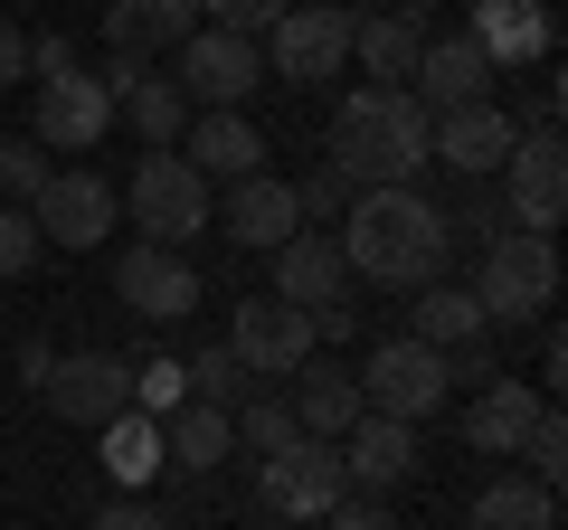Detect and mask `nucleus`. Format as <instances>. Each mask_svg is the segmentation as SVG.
<instances>
[{
    "mask_svg": "<svg viewBox=\"0 0 568 530\" xmlns=\"http://www.w3.org/2000/svg\"><path fill=\"white\" fill-rule=\"evenodd\" d=\"M484 304H474V285H446V275H426L417 285V342H436V350H455V342H484Z\"/></svg>",
    "mask_w": 568,
    "mask_h": 530,
    "instance_id": "c756f323",
    "label": "nucleus"
},
{
    "mask_svg": "<svg viewBox=\"0 0 568 530\" xmlns=\"http://www.w3.org/2000/svg\"><path fill=\"white\" fill-rule=\"evenodd\" d=\"M39 181H48V152L29 143V133H10V143H0V200H39Z\"/></svg>",
    "mask_w": 568,
    "mask_h": 530,
    "instance_id": "c9c22d12",
    "label": "nucleus"
},
{
    "mask_svg": "<svg viewBox=\"0 0 568 530\" xmlns=\"http://www.w3.org/2000/svg\"><path fill=\"white\" fill-rule=\"evenodd\" d=\"M530 417H540V379H503V369H493V379L474 388V408H465V446L474 455H521Z\"/></svg>",
    "mask_w": 568,
    "mask_h": 530,
    "instance_id": "4be33fe9",
    "label": "nucleus"
},
{
    "mask_svg": "<svg viewBox=\"0 0 568 530\" xmlns=\"http://www.w3.org/2000/svg\"><path fill=\"white\" fill-rule=\"evenodd\" d=\"M361 408H379V417H436L446 408V350L436 342H417V332H398V342H379L361 360Z\"/></svg>",
    "mask_w": 568,
    "mask_h": 530,
    "instance_id": "39448f33",
    "label": "nucleus"
},
{
    "mask_svg": "<svg viewBox=\"0 0 568 530\" xmlns=\"http://www.w3.org/2000/svg\"><path fill=\"white\" fill-rule=\"evenodd\" d=\"M104 123H114V95H104L85 67H67V77H39V133L29 143H58V152H95Z\"/></svg>",
    "mask_w": 568,
    "mask_h": 530,
    "instance_id": "f3484780",
    "label": "nucleus"
},
{
    "mask_svg": "<svg viewBox=\"0 0 568 530\" xmlns=\"http://www.w3.org/2000/svg\"><path fill=\"white\" fill-rule=\"evenodd\" d=\"M95 530H171V521H162L152 502H142V492H114V502L95 511Z\"/></svg>",
    "mask_w": 568,
    "mask_h": 530,
    "instance_id": "ea45409f",
    "label": "nucleus"
},
{
    "mask_svg": "<svg viewBox=\"0 0 568 530\" xmlns=\"http://www.w3.org/2000/svg\"><path fill=\"white\" fill-rule=\"evenodd\" d=\"M446 218H436V200H417V190H351L342 208V256H351V285H398L417 294L436 265H446Z\"/></svg>",
    "mask_w": 568,
    "mask_h": 530,
    "instance_id": "f257e3e1",
    "label": "nucleus"
},
{
    "mask_svg": "<svg viewBox=\"0 0 568 530\" xmlns=\"http://www.w3.org/2000/svg\"><path fill=\"white\" fill-rule=\"evenodd\" d=\"M511 143H521V133H511V114L503 104H455V114H436L426 123V162H446L455 181H493V171L511 162Z\"/></svg>",
    "mask_w": 568,
    "mask_h": 530,
    "instance_id": "9b49d317",
    "label": "nucleus"
},
{
    "mask_svg": "<svg viewBox=\"0 0 568 530\" xmlns=\"http://www.w3.org/2000/svg\"><path fill=\"white\" fill-rule=\"evenodd\" d=\"M39 218H29V208L20 200H0V285H20V275H29V265H39Z\"/></svg>",
    "mask_w": 568,
    "mask_h": 530,
    "instance_id": "473e14b6",
    "label": "nucleus"
},
{
    "mask_svg": "<svg viewBox=\"0 0 568 530\" xmlns=\"http://www.w3.org/2000/svg\"><path fill=\"white\" fill-rule=\"evenodd\" d=\"M294 379H304V388H294V427L323 436V446H342V427L361 417V369H313L304 360Z\"/></svg>",
    "mask_w": 568,
    "mask_h": 530,
    "instance_id": "a878e982",
    "label": "nucleus"
},
{
    "mask_svg": "<svg viewBox=\"0 0 568 530\" xmlns=\"http://www.w3.org/2000/svg\"><path fill=\"white\" fill-rule=\"evenodd\" d=\"M511 200H503V218L511 227H559V200H568V152H559V123H530L521 143H511Z\"/></svg>",
    "mask_w": 568,
    "mask_h": 530,
    "instance_id": "ddd939ff",
    "label": "nucleus"
},
{
    "mask_svg": "<svg viewBox=\"0 0 568 530\" xmlns=\"http://www.w3.org/2000/svg\"><path fill=\"white\" fill-rule=\"evenodd\" d=\"M294 208H304V218H342V208H351V181H342L332 162H313L304 181H294Z\"/></svg>",
    "mask_w": 568,
    "mask_h": 530,
    "instance_id": "4c0bfd02",
    "label": "nucleus"
},
{
    "mask_svg": "<svg viewBox=\"0 0 568 530\" xmlns=\"http://www.w3.org/2000/svg\"><path fill=\"white\" fill-rule=\"evenodd\" d=\"M114 114H133V133H142V143H152V152H171V143L190 133V114H200V104L181 95V77H133V85L114 95Z\"/></svg>",
    "mask_w": 568,
    "mask_h": 530,
    "instance_id": "bb28decb",
    "label": "nucleus"
},
{
    "mask_svg": "<svg viewBox=\"0 0 568 530\" xmlns=\"http://www.w3.org/2000/svg\"><path fill=\"white\" fill-rule=\"evenodd\" d=\"M227 350H237L246 379H294V369L313 360V313L284 304V294H246V304L227 313Z\"/></svg>",
    "mask_w": 568,
    "mask_h": 530,
    "instance_id": "0eeeda50",
    "label": "nucleus"
},
{
    "mask_svg": "<svg viewBox=\"0 0 568 530\" xmlns=\"http://www.w3.org/2000/svg\"><path fill=\"white\" fill-rule=\"evenodd\" d=\"M20 77H29V39L0 20V85H20Z\"/></svg>",
    "mask_w": 568,
    "mask_h": 530,
    "instance_id": "37998d69",
    "label": "nucleus"
},
{
    "mask_svg": "<svg viewBox=\"0 0 568 530\" xmlns=\"http://www.w3.org/2000/svg\"><path fill=\"white\" fill-rule=\"evenodd\" d=\"M200 29V0H104V39L123 58H152V48H181Z\"/></svg>",
    "mask_w": 568,
    "mask_h": 530,
    "instance_id": "b1692460",
    "label": "nucleus"
},
{
    "mask_svg": "<svg viewBox=\"0 0 568 530\" xmlns=\"http://www.w3.org/2000/svg\"><path fill=\"white\" fill-rule=\"evenodd\" d=\"M332 10H351V0H332Z\"/></svg>",
    "mask_w": 568,
    "mask_h": 530,
    "instance_id": "c03bdc74",
    "label": "nucleus"
},
{
    "mask_svg": "<svg viewBox=\"0 0 568 530\" xmlns=\"http://www.w3.org/2000/svg\"><path fill=\"white\" fill-rule=\"evenodd\" d=\"M407 465H417V427L407 417H379V408H361L342 427V473L361 492H388V483H407Z\"/></svg>",
    "mask_w": 568,
    "mask_h": 530,
    "instance_id": "6ab92c4d",
    "label": "nucleus"
},
{
    "mask_svg": "<svg viewBox=\"0 0 568 530\" xmlns=\"http://www.w3.org/2000/svg\"><path fill=\"white\" fill-rule=\"evenodd\" d=\"M474 530H559V492L530 483V473H503V483L474 492Z\"/></svg>",
    "mask_w": 568,
    "mask_h": 530,
    "instance_id": "c85d7f7f",
    "label": "nucleus"
},
{
    "mask_svg": "<svg viewBox=\"0 0 568 530\" xmlns=\"http://www.w3.org/2000/svg\"><path fill=\"white\" fill-rule=\"evenodd\" d=\"M256 58L275 67L284 85H323V77H342V67H351V10H332V0H294V10L265 29Z\"/></svg>",
    "mask_w": 568,
    "mask_h": 530,
    "instance_id": "423d86ee",
    "label": "nucleus"
},
{
    "mask_svg": "<svg viewBox=\"0 0 568 530\" xmlns=\"http://www.w3.org/2000/svg\"><path fill=\"white\" fill-rule=\"evenodd\" d=\"M426 104L407 95V85H361V95L332 114V152L323 162L342 171L351 190H407L426 171Z\"/></svg>",
    "mask_w": 568,
    "mask_h": 530,
    "instance_id": "f03ea898",
    "label": "nucleus"
},
{
    "mask_svg": "<svg viewBox=\"0 0 568 530\" xmlns=\"http://www.w3.org/2000/svg\"><path fill=\"white\" fill-rule=\"evenodd\" d=\"M48 408L67 417V427H104L114 408H133V360H114V350H67V360H48Z\"/></svg>",
    "mask_w": 568,
    "mask_h": 530,
    "instance_id": "f8f14e48",
    "label": "nucleus"
},
{
    "mask_svg": "<svg viewBox=\"0 0 568 530\" xmlns=\"http://www.w3.org/2000/svg\"><path fill=\"white\" fill-rule=\"evenodd\" d=\"M190 369V398H209V408H237V398H246V369H237V350H200V360H181Z\"/></svg>",
    "mask_w": 568,
    "mask_h": 530,
    "instance_id": "2f4dec72",
    "label": "nucleus"
},
{
    "mask_svg": "<svg viewBox=\"0 0 568 530\" xmlns=\"http://www.w3.org/2000/svg\"><path fill=\"white\" fill-rule=\"evenodd\" d=\"M219 227L237 246H284L294 227H304V208H294V181H275V171H246V181H227V208H219Z\"/></svg>",
    "mask_w": 568,
    "mask_h": 530,
    "instance_id": "412c9836",
    "label": "nucleus"
},
{
    "mask_svg": "<svg viewBox=\"0 0 568 530\" xmlns=\"http://www.w3.org/2000/svg\"><path fill=\"white\" fill-rule=\"evenodd\" d=\"M256 492H265V511H275V521H323V511L351 492L342 446H323V436L275 446V455H265V473H256Z\"/></svg>",
    "mask_w": 568,
    "mask_h": 530,
    "instance_id": "6e6552de",
    "label": "nucleus"
},
{
    "mask_svg": "<svg viewBox=\"0 0 568 530\" xmlns=\"http://www.w3.org/2000/svg\"><path fill=\"white\" fill-rule=\"evenodd\" d=\"M265 256H275V294H284V304H304V313L351 304V256H342V237H323V227H294V237L265 246Z\"/></svg>",
    "mask_w": 568,
    "mask_h": 530,
    "instance_id": "dca6fc26",
    "label": "nucleus"
},
{
    "mask_svg": "<svg viewBox=\"0 0 568 530\" xmlns=\"http://www.w3.org/2000/svg\"><path fill=\"white\" fill-rule=\"evenodd\" d=\"M133 227H142L152 246L209 237V181L181 162V143H171V152H142V162H133Z\"/></svg>",
    "mask_w": 568,
    "mask_h": 530,
    "instance_id": "20e7f679",
    "label": "nucleus"
},
{
    "mask_svg": "<svg viewBox=\"0 0 568 530\" xmlns=\"http://www.w3.org/2000/svg\"><path fill=\"white\" fill-rule=\"evenodd\" d=\"M323 521H332V530H398V521H388L379 502H351V492H342V502L323 511Z\"/></svg>",
    "mask_w": 568,
    "mask_h": 530,
    "instance_id": "a19ab883",
    "label": "nucleus"
},
{
    "mask_svg": "<svg viewBox=\"0 0 568 530\" xmlns=\"http://www.w3.org/2000/svg\"><path fill=\"white\" fill-rule=\"evenodd\" d=\"M493 77H503V67H493L484 48L465 39V29H446V39H426V48H417V77H407V95H417L426 114H455V104H484Z\"/></svg>",
    "mask_w": 568,
    "mask_h": 530,
    "instance_id": "2eb2a0df",
    "label": "nucleus"
},
{
    "mask_svg": "<svg viewBox=\"0 0 568 530\" xmlns=\"http://www.w3.org/2000/svg\"><path fill=\"white\" fill-rule=\"evenodd\" d=\"M200 10H209L219 29H246V39H256V29H275L284 10H294V0H200Z\"/></svg>",
    "mask_w": 568,
    "mask_h": 530,
    "instance_id": "58836bf2",
    "label": "nucleus"
},
{
    "mask_svg": "<svg viewBox=\"0 0 568 530\" xmlns=\"http://www.w3.org/2000/svg\"><path fill=\"white\" fill-rule=\"evenodd\" d=\"M227 446H237V417L209 408V398H181V408L162 417V465H181V473H219Z\"/></svg>",
    "mask_w": 568,
    "mask_h": 530,
    "instance_id": "393cba45",
    "label": "nucleus"
},
{
    "mask_svg": "<svg viewBox=\"0 0 568 530\" xmlns=\"http://www.w3.org/2000/svg\"><path fill=\"white\" fill-rule=\"evenodd\" d=\"M436 218H446V237H484V246L511 227V218H503V200H493L484 181H465V200H455V208H436Z\"/></svg>",
    "mask_w": 568,
    "mask_h": 530,
    "instance_id": "f704fd0d",
    "label": "nucleus"
},
{
    "mask_svg": "<svg viewBox=\"0 0 568 530\" xmlns=\"http://www.w3.org/2000/svg\"><path fill=\"white\" fill-rule=\"evenodd\" d=\"M67 67H77V48H67L58 29H48V39H29V77H67Z\"/></svg>",
    "mask_w": 568,
    "mask_h": 530,
    "instance_id": "79ce46f5",
    "label": "nucleus"
},
{
    "mask_svg": "<svg viewBox=\"0 0 568 530\" xmlns=\"http://www.w3.org/2000/svg\"><path fill=\"white\" fill-rule=\"evenodd\" d=\"M426 39H436V29H426V0L388 10V20H351V58H361L379 85H407V77H417V48H426Z\"/></svg>",
    "mask_w": 568,
    "mask_h": 530,
    "instance_id": "5701e85b",
    "label": "nucleus"
},
{
    "mask_svg": "<svg viewBox=\"0 0 568 530\" xmlns=\"http://www.w3.org/2000/svg\"><path fill=\"white\" fill-rule=\"evenodd\" d=\"M181 398H190V369H181V360H142V369H133V408H142V417H171Z\"/></svg>",
    "mask_w": 568,
    "mask_h": 530,
    "instance_id": "e433bc0d",
    "label": "nucleus"
},
{
    "mask_svg": "<svg viewBox=\"0 0 568 530\" xmlns=\"http://www.w3.org/2000/svg\"><path fill=\"white\" fill-rule=\"evenodd\" d=\"M114 294L142 313V323H181V313L200 304V275H190L181 246H152V237H142V246H123V256H114Z\"/></svg>",
    "mask_w": 568,
    "mask_h": 530,
    "instance_id": "4468645a",
    "label": "nucleus"
},
{
    "mask_svg": "<svg viewBox=\"0 0 568 530\" xmlns=\"http://www.w3.org/2000/svg\"><path fill=\"white\" fill-rule=\"evenodd\" d=\"M29 218H39V237H58V246H104L114 218H123V190L95 181V171H48L39 200H29Z\"/></svg>",
    "mask_w": 568,
    "mask_h": 530,
    "instance_id": "9d476101",
    "label": "nucleus"
},
{
    "mask_svg": "<svg viewBox=\"0 0 568 530\" xmlns=\"http://www.w3.org/2000/svg\"><path fill=\"white\" fill-rule=\"evenodd\" d=\"M95 436H104V473H114L123 492H142L152 473H162V417H142V408H114Z\"/></svg>",
    "mask_w": 568,
    "mask_h": 530,
    "instance_id": "cd10ccee",
    "label": "nucleus"
},
{
    "mask_svg": "<svg viewBox=\"0 0 568 530\" xmlns=\"http://www.w3.org/2000/svg\"><path fill=\"white\" fill-rule=\"evenodd\" d=\"M465 39L484 48L493 67H540L559 48V20H549V0H474Z\"/></svg>",
    "mask_w": 568,
    "mask_h": 530,
    "instance_id": "a211bd4d",
    "label": "nucleus"
},
{
    "mask_svg": "<svg viewBox=\"0 0 568 530\" xmlns=\"http://www.w3.org/2000/svg\"><path fill=\"white\" fill-rule=\"evenodd\" d=\"M474 304H484V323H549V304H559V246L540 227H503L484 246Z\"/></svg>",
    "mask_w": 568,
    "mask_h": 530,
    "instance_id": "7ed1b4c3",
    "label": "nucleus"
},
{
    "mask_svg": "<svg viewBox=\"0 0 568 530\" xmlns=\"http://www.w3.org/2000/svg\"><path fill=\"white\" fill-rule=\"evenodd\" d=\"M181 162L200 171V181H246V171H265V133L237 114V104H219V114H190Z\"/></svg>",
    "mask_w": 568,
    "mask_h": 530,
    "instance_id": "aec40b11",
    "label": "nucleus"
},
{
    "mask_svg": "<svg viewBox=\"0 0 568 530\" xmlns=\"http://www.w3.org/2000/svg\"><path fill=\"white\" fill-rule=\"evenodd\" d=\"M521 465H530V483L559 492V473H568V427H559L549 398H540V417H530V436H521Z\"/></svg>",
    "mask_w": 568,
    "mask_h": 530,
    "instance_id": "7c9ffc66",
    "label": "nucleus"
},
{
    "mask_svg": "<svg viewBox=\"0 0 568 530\" xmlns=\"http://www.w3.org/2000/svg\"><path fill=\"white\" fill-rule=\"evenodd\" d=\"M265 85V58H256V39L246 29H190L181 39V95L200 104V114H219V104H246Z\"/></svg>",
    "mask_w": 568,
    "mask_h": 530,
    "instance_id": "1a4fd4ad",
    "label": "nucleus"
},
{
    "mask_svg": "<svg viewBox=\"0 0 568 530\" xmlns=\"http://www.w3.org/2000/svg\"><path fill=\"white\" fill-rule=\"evenodd\" d=\"M294 408H284V398H246L237 408V446H256V455H275V446H294Z\"/></svg>",
    "mask_w": 568,
    "mask_h": 530,
    "instance_id": "72a5a7b5",
    "label": "nucleus"
}]
</instances>
